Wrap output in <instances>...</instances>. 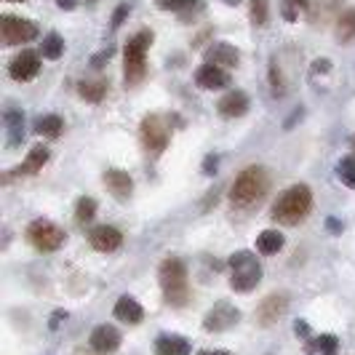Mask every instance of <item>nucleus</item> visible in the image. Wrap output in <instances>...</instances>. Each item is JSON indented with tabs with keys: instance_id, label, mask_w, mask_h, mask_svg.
Wrapping results in <instances>:
<instances>
[{
	"instance_id": "obj_43",
	"label": "nucleus",
	"mask_w": 355,
	"mask_h": 355,
	"mask_svg": "<svg viewBox=\"0 0 355 355\" xmlns=\"http://www.w3.org/2000/svg\"><path fill=\"white\" fill-rule=\"evenodd\" d=\"M198 355H214V353H206V350H203V353H198Z\"/></svg>"
},
{
	"instance_id": "obj_14",
	"label": "nucleus",
	"mask_w": 355,
	"mask_h": 355,
	"mask_svg": "<svg viewBox=\"0 0 355 355\" xmlns=\"http://www.w3.org/2000/svg\"><path fill=\"white\" fill-rule=\"evenodd\" d=\"M288 310V297L286 294H270L265 302L257 307V323L259 326H272Z\"/></svg>"
},
{
	"instance_id": "obj_15",
	"label": "nucleus",
	"mask_w": 355,
	"mask_h": 355,
	"mask_svg": "<svg viewBox=\"0 0 355 355\" xmlns=\"http://www.w3.org/2000/svg\"><path fill=\"white\" fill-rule=\"evenodd\" d=\"M216 110H219V115H222V118H241V115H246V112H249V94H246V91H241V89L227 91V94L219 99Z\"/></svg>"
},
{
	"instance_id": "obj_38",
	"label": "nucleus",
	"mask_w": 355,
	"mask_h": 355,
	"mask_svg": "<svg viewBox=\"0 0 355 355\" xmlns=\"http://www.w3.org/2000/svg\"><path fill=\"white\" fill-rule=\"evenodd\" d=\"M329 67H331V64H329L326 59H320V62H315V64H313V72H329Z\"/></svg>"
},
{
	"instance_id": "obj_8",
	"label": "nucleus",
	"mask_w": 355,
	"mask_h": 355,
	"mask_svg": "<svg viewBox=\"0 0 355 355\" xmlns=\"http://www.w3.org/2000/svg\"><path fill=\"white\" fill-rule=\"evenodd\" d=\"M139 137H142L144 150H150V153H163L171 142L168 123L160 115H147L144 118L142 125H139Z\"/></svg>"
},
{
	"instance_id": "obj_39",
	"label": "nucleus",
	"mask_w": 355,
	"mask_h": 355,
	"mask_svg": "<svg viewBox=\"0 0 355 355\" xmlns=\"http://www.w3.org/2000/svg\"><path fill=\"white\" fill-rule=\"evenodd\" d=\"M329 227H331V232H334V235H337V232H342V227H339L337 219H329Z\"/></svg>"
},
{
	"instance_id": "obj_23",
	"label": "nucleus",
	"mask_w": 355,
	"mask_h": 355,
	"mask_svg": "<svg viewBox=\"0 0 355 355\" xmlns=\"http://www.w3.org/2000/svg\"><path fill=\"white\" fill-rule=\"evenodd\" d=\"M284 243L286 238L278 230H265L259 232V238H257V251L262 257H272V254H278V251L284 249Z\"/></svg>"
},
{
	"instance_id": "obj_40",
	"label": "nucleus",
	"mask_w": 355,
	"mask_h": 355,
	"mask_svg": "<svg viewBox=\"0 0 355 355\" xmlns=\"http://www.w3.org/2000/svg\"><path fill=\"white\" fill-rule=\"evenodd\" d=\"M225 3H227V6H238V3H241V0H225Z\"/></svg>"
},
{
	"instance_id": "obj_20",
	"label": "nucleus",
	"mask_w": 355,
	"mask_h": 355,
	"mask_svg": "<svg viewBox=\"0 0 355 355\" xmlns=\"http://www.w3.org/2000/svg\"><path fill=\"white\" fill-rule=\"evenodd\" d=\"M78 94L83 102L89 105H99L107 96V80L105 78H91V80H80L78 83Z\"/></svg>"
},
{
	"instance_id": "obj_41",
	"label": "nucleus",
	"mask_w": 355,
	"mask_h": 355,
	"mask_svg": "<svg viewBox=\"0 0 355 355\" xmlns=\"http://www.w3.org/2000/svg\"><path fill=\"white\" fill-rule=\"evenodd\" d=\"M214 355H230V353H227V350H216Z\"/></svg>"
},
{
	"instance_id": "obj_31",
	"label": "nucleus",
	"mask_w": 355,
	"mask_h": 355,
	"mask_svg": "<svg viewBox=\"0 0 355 355\" xmlns=\"http://www.w3.org/2000/svg\"><path fill=\"white\" fill-rule=\"evenodd\" d=\"M267 17H270V0H251V21L262 27L267 24Z\"/></svg>"
},
{
	"instance_id": "obj_24",
	"label": "nucleus",
	"mask_w": 355,
	"mask_h": 355,
	"mask_svg": "<svg viewBox=\"0 0 355 355\" xmlns=\"http://www.w3.org/2000/svg\"><path fill=\"white\" fill-rule=\"evenodd\" d=\"M46 163H49V147L37 144V147H33V150L27 153V158H24V163H21L19 174H37Z\"/></svg>"
},
{
	"instance_id": "obj_17",
	"label": "nucleus",
	"mask_w": 355,
	"mask_h": 355,
	"mask_svg": "<svg viewBox=\"0 0 355 355\" xmlns=\"http://www.w3.org/2000/svg\"><path fill=\"white\" fill-rule=\"evenodd\" d=\"M21 139H24V115L17 107H8L6 110V142L14 150L21 144Z\"/></svg>"
},
{
	"instance_id": "obj_27",
	"label": "nucleus",
	"mask_w": 355,
	"mask_h": 355,
	"mask_svg": "<svg viewBox=\"0 0 355 355\" xmlns=\"http://www.w3.org/2000/svg\"><path fill=\"white\" fill-rule=\"evenodd\" d=\"M62 53H64V40H62V35L59 33H49V35L43 37V43H40V56L56 62Z\"/></svg>"
},
{
	"instance_id": "obj_22",
	"label": "nucleus",
	"mask_w": 355,
	"mask_h": 355,
	"mask_svg": "<svg viewBox=\"0 0 355 355\" xmlns=\"http://www.w3.org/2000/svg\"><path fill=\"white\" fill-rule=\"evenodd\" d=\"M304 350L310 355H337L339 339L334 337V334H318V337L307 339Z\"/></svg>"
},
{
	"instance_id": "obj_5",
	"label": "nucleus",
	"mask_w": 355,
	"mask_h": 355,
	"mask_svg": "<svg viewBox=\"0 0 355 355\" xmlns=\"http://www.w3.org/2000/svg\"><path fill=\"white\" fill-rule=\"evenodd\" d=\"M230 286L232 291L249 294L251 288H257V284L262 281V265L257 262V257L251 251H238L230 257Z\"/></svg>"
},
{
	"instance_id": "obj_21",
	"label": "nucleus",
	"mask_w": 355,
	"mask_h": 355,
	"mask_svg": "<svg viewBox=\"0 0 355 355\" xmlns=\"http://www.w3.org/2000/svg\"><path fill=\"white\" fill-rule=\"evenodd\" d=\"M155 355H190V342L174 334H163L155 342Z\"/></svg>"
},
{
	"instance_id": "obj_9",
	"label": "nucleus",
	"mask_w": 355,
	"mask_h": 355,
	"mask_svg": "<svg viewBox=\"0 0 355 355\" xmlns=\"http://www.w3.org/2000/svg\"><path fill=\"white\" fill-rule=\"evenodd\" d=\"M241 320V313H238V307H232L230 302H216L206 313V318H203V329L206 331H227V329H232L235 323Z\"/></svg>"
},
{
	"instance_id": "obj_36",
	"label": "nucleus",
	"mask_w": 355,
	"mask_h": 355,
	"mask_svg": "<svg viewBox=\"0 0 355 355\" xmlns=\"http://www.w3.org/2000/svg\"><path fill=\"white\" fill-rule=\"evenodd\" d=\"M110 49H107V51H102V53H96V59H94V62H91V64H94V67H102V64H105L107 59H110Z\"/></svg>"
},
{
	"instance_id": "obj_10",
	"label": "nucleus",
	"mask_w": 355,
	"mask_h": 355,
	"mask_svg": "<svg viewBox=\"0 0 355 355\" xmlns=\"http://www.w3.org/2000/svg\"><path fill=\"white\" fill-rule=\"evenodd\" d=\"M40 72V53L35 51H21L8 62V75L19 80V83H30Z\"/></svg>"
},
{
	"instance_id": "obj_26",
	"label": "nucleus",
	"mask_w": 355,
	"mask_h": 355,
	"mask_svg": "<svg viewBox=\"0 0 355 355\" xmlns=\"http://www.w3.org/2000/svg\"><path fill=\"white\" fill-rule=\"evenodd\" d=\"M62 128H64V121L59 115H43V118H37L35 123V131L46 139H56L62 134Z\"/></svg>"
},
{
	"instance_id": "obj_13",
	"label": "nucleus",
	"mask_w": 355,
	"mask_h": 355,
	"mask_svg": "<svg viewBox=\"0 0 355 355\" xmlns=\"http://www.w3.org/2000/svg\"><path fill=\"white\" fill-rule=\"evenodd\" d=\"M196 83L206 91H216V89H225L230 83V75H227L225 67L206 62V64H200L196 70Z\"/></svg>"
},
{
	"instance_id": "obj_35",
	"label": "nucleus",
	"mask_w": 355,
	"mask_h": 355,
	"mask_svg": "<svg viewBox=\"0 0 355 355\" xmlns=\"http://www.w3.org/2000/svg\"><path fill=\"white\" fill-rule=\"evenodd\" d=\"M214 171H216V155H209V158H206V166H203V174L211 177Z\"/></svg>"
},
{
	"instance_id": "obj_37",
	"label": "nucleus",
	"mask_w": 355,
	"mask_h": 355,
	"mask_svg": "<svg viewBox=\"0 0 355 355\" xmlns=\"http://www.w3.org/2000/svg\"><path fill=\"white\" fill-rule=\"evenodd\" d=\"M56 6L62 11H72V8H78V0H56Z\"/></svg>"
},
{
	"instance_id": "obj_44",
	"label": "nucleus",
	"mask_w": 355,
	"mask_h": 355,
	"mask_svg": "<svg viewBox=\"0 0 355 355\" xmlns=\"http://www.w3.org/2000/svg\"><path fill=\"white\" fill-rule=\"evenodd\" d=\"M353 147H355V139H353Z\"/></svg>"
},
{
	"instance_id": "obj_32",
	"label": "nucleus",
	"mask_w": 355,
	"mask_h": 355,
	"mask_svg": "<svg viewBox=\"0 0 355 355\" xmlns=\"http://www.w3.org/2000/svg\"><path fill=\"white\" fill-rule=\"evenodd\" d=\"M198 0H158L160 11H187L193 8Z\"/></svg>"
},
{
	"instance_id": "obj_28",
	"label": "nucleus",
	"mask_w": 355,
	"mask_h": 355,
	"mask_svg": "<svg viewBox=\"0 0 355 355\" xmlns=\"http://www.w3.org/2000/svg\"><path fill=\"white\" fill-rule=\"evenodd\" d=\"M310 8V0H281V17L286 21H297Z\"/></svg>"
},
{
	"instance_id": "obj_12",
	"label": "nucleus",
	"mask_w": 355,
	"mask_h": 355,
	"mask_svg": "<svg viewBox=\"0 0 355 355\" xmlns=\"http://www.w3.org/2000/svg\"><path fill=\"white\" fill-rule=\"evenodd\" d=\"M89 345H91V350H94V353H99V355L115 353V350L121 347V331H118L115 326L102 323V326H96V329L91 331Z\"/></svg>"
},
{
	"instance_id": "obj_2",
	"label": "nucleus",
	"mask_w": 355,
	"mask_h": 355,
	"mask_svg": "<svg viewBox=\"0 0 355 355\" xmlns=\"http://www.w3.org/2000/svg\"><path fill=\"white\" fill-rule=\"evenodd\" d=\"M267 187H270V179L262 166H249L243 168L230 187V200L232 206L238 209H251L254 203H259L265 198Z\"/></svg>"
},
{
	"instance_id": "obj_3",
	"label": "nucleus",
	"mask_w": 355,
	"mask_h": 355,
	"mask_svg": "<svg viewBox=\"0 0 355 355\" xmlns=\"http://www.w3.org/2000/svg\"><path fill=\"white\" fill-rule=\"evenodd\" d=\"M160 288H163V297L166 302L174 304V307H182L190 300V284H187V267L179 257H168L163 259L158 272Z\"/></svg>"
},
{
	"instance_id": "obj_4",
	"label": "nucleus",
	"mask_w": 355,
	"mask_h": 355,
	"mask_svg": "<svg viewBox=\"0 0 355 355\" xmlns=\"http://www.w3.org/2000/svg\"><path fill=\"white\" fill-rule=\"evenodd\" d=\"M153 33L142 30L125 43L123 51V75H125V86H137L142 83L144 72H147V51L153 46Z\"/></svg>"
},
{
	"instance_id": "obj_33",
	"label": "nucleus",
	"mask_w": 355,
	"mask_h": 355,
	"mask_svg": "<svg viewBox=\"0 0 355 355\" xmlns=\"http://www.w3.org/2000/svg\"><path fill=\"white\" fill-rule=\"evenodd\" d=\"M270 83H272V91H275V94H284L286 91L284 78H281V70H278V64H275V62L270 64Z\"/></svg>"
},
{
	"instance_id": "obj_11",
	"label": "nucleus",
	"mask_w": 355,
	"mask_h": 355,
	"mask_svg": "<svg viewBox=\"0 0 355 355\" xmlns=\"http://www.w3.org/2000/svg\"><path fill=\"white\" fill-rule=\"evenodd\" d=\"M89 241L96 251L112 254V251H118L123 246V232L118 230V227H112V225H99V227H94L89 232Z\"/></svg>"
},
{
	"instance_id": "obj_18",
	"label": "nucleus",
	"mask_w": 355,
	"mask_h": 355,
	"mask_svg": "<svg viewBox=\"0 0 355 355\" xmlns=\"http://www.w3.org/2000/svg\"><path fill=\"white\" fill-rule=\"evenodd\" d=\"M206 59L211 62V64H219V67H235L238 64V59H241V53H238V49L235 46H230V43H214L211 49L206 51Z\"/></svg>"
},
{
	"instance_id": "obj_25",
	"label": "nucleus",
	"mask_w": 355,
	"mask_h": 355,
	"mask_svg": "<svg viewBox=\"0 0 355 355\" xmlns=\"http://www.w3.org/2000/svg\"><path fill=\"white\" fill-rule=\"evenodd\" d=\"M337 40L339 43H353L355 40V8L342 11L337 19Z\"/></svg>"
},
{
	"instance_id": "obj_19",
	"label": "nucleus",
	"mask_w": 355,
	"mask_h": 355,
	"mask_svg": "<svg viewBox=\"0 0 355 355\" xmlns=\"http://www.w3.org/2000/svg\"><path fill=\"white\" fill-rule=\"evenodd\" d=\"M115 318L123 320V323H128V326H134V323H139V320L144 318V307L134 297H121L118 302H115Z\"/></svg>"
},
{
	"instance_id": "obj_6",
	"label": "nucleus",
	"mask_w": 355,
	"mask_h": 355,
	"mask_svg": "<svg viewBox=\"0 0 355 355\" xmlns=\"http://www.w3.org/2000/svg\"><path fill=\"white\" fill-rule=\"evenodd\" d=\"M24 235H27V243H30L33 249L46 251V254L62 249L64 241H67L64 230H62L59 225H53L51 219H35V222H30Z\"/></svg>"
},
{
	"instance_id": "obj_7",
	"label": "nucleus",
	"mask_w": 355,
	"mask_h": 355,
	"mask_svg": "<svg viewBox=\"0 0 355 355\" xmlns=\"http://www.w3.org/2000/svg\"><path fill=\"white\" fill-rule=\"evenodd\" d=\"M0 35H3L6 46H21V43L35 40L40 35V30H37L35 21H30V19L6 14V17L0 19Z\"/></svg>"
},
{
	"instance_id": "obj_34",
	"label": "nucleus",
	"mask_w": 355,
	"mask_h": 355,
	"mask_svg": "<svg viewBox=\"0 0 355 355\" xmlns=\"http://www.w3.org/2000/svg\"><path fill=\"white\" fill-rule=\"evenodd\" d=\"M128 11H131V6H128V3H121V6L115 8V14H112V30H118V27L123 24V19L128 17Z\"/></svg>"
},
{
	"instance_id": "obj_30",
	"label": "nucleus",
	"mask_w": 355,
	"mask_h": 355,
	"mask_svg": "<svg viewBox=\"0 0 355 355\" xmlns=\"http://www.w3.org/2000/svg\"><path fill=\"white\" fill-rule=\"evenodd\" d=\"M94 214H96V200H94V198H80L78 206H75V219H78L80 225H86V222L94 219Z\"/></svg>"
},
{
	"instance_id": "obj_16",
	"label": "nucleus",
	"mask_w": 355,
	"mask_h": 355,
	"mask_svg": "<svg viewBox=\"0 0 355 355\" xmlns=\"http://www.w3.org/2000/svg\"><path fill=\"white\" fill-rule=\"evenodd\" d=\"M105 184L115 200H128L131 193H134V179L128 177L125 171H121V168H107Z\"/></svg>"
},
{
	"instance_id": "obj_42",
	"label": "nucleus",
	"mask_w": 355,
	"mask_h": 355,
	"mask_svg": "<svg viewBox=\"0 0 355 355\" xmlns=\"http://www.w3.org/2000/svg\"><path fill=\"white\" fill-rule=\"evenodd\" d=\"M8 3H24V0H8Z\"/></svg>"
},
{
	"instance_id": "obj_29",
	"label": "nucleus",
	"mask_w": 355,
	"mask_h": 355,
	"mask_svg": "<svg viewBox=\"0 0 355 355\" xmlns=\"http://www.w3.org/2000/svg\"><path fill=\"white\" fill-rule=\"evenodd\" d=\"M337 177L342 179V184H347L350 190H355V158H342L337 163Z\"/></svg>"
},
{
	"instance_id": "obj_1",
	"label": "nucleus",
	"mask_w": 355,
	"mask_h": 355,
	"mask_svg": "<svg viewBox=\"0 0 355 355\" xmlns=\"http://www.w3.org/2000/svg\"><path fill=\"white\" fill-rule=\"evenodd\" d=\"M313 209V193L307 184H294L288 187L286 193H281V198L272 203V219L278 225H286V227H294L300 225L304 216Z\"/></svg>"
}]
</instances>
